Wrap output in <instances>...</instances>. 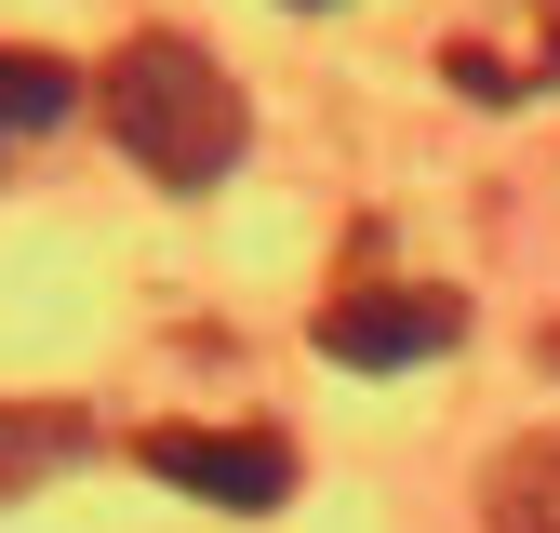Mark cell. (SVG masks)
<instances>
[{
    "instance_id": "cell-1",
    "label": "cell",
    "mask_w": 560,
    "mask_h": 533,
    "mask_svg": "<svg viewBox=\"0 0 560 533\" xmlns=\"http://www.w3.org/2000/svg\"><path fill=\"white\" fill-rule=\"evenodd\" d=\"M94 120H107V147L148 174V187H228L241 161V81L214 54H200L187 27H133L107 67H94Z\"/></svg>"
},
{
    "instance_id": "cell-2",
    "label": "cell",
    "mask_w": 560,
    "mask_h": 533,
    "mask_svg": "<svg viewBox=\"0 0 560 533\" xmlns=\"http://www.w3.org/2000/svg\"><path fill=\"white\" fill-rule=\"evenodd\" d=\"M454 333H467V294H441V281H361V294L320 307V360L400 374V360H441Z\"/></svg>"
},
{
    "instance_id": "cell-3",
    "label": "cell",
    "mask_w": 560,
    "mask_h": 533,
    "mask_svg": "<svg viewBox=\"0 0 560 533\" xmlns=\"http://www.w3.org/2000/svg\"><path fill=\"white\" fill-rule=\"evenodd\" d=\"M133 466L174 481V494H200V507H280L294 494V440L280 427H148Z\"/></svg>"
},
{
    "instance_id": "cell-4",
    "label": "cell",
    "mask_w": 560,
    "mask_h": 533,
    "mask_svg": "<svg viewBox=\"0 0 560 533\" xmlns=\"http://www.w3.org/2000/svg\"><path fill=\"white\" fill-rule=\"evenodd\" d=\"M441 81H454V94H480V107L547 94V81H560V0H508V40L454 27V40H441Z\"/></svg>"
},
{
    "instance_id": "cell-5",
    "label": "cell",
    "mask_w": 560,
    "mask_h": 533,
    "mask_svg": "<svg viewBox=\"0 0 560 533\" xmlns=\"http://www.w3.org/2000/svg\"><path fill=\"white\" fill-rule=\"evenodd\" d=\"M67 107H81V67H54V54H27V40H0V161L40 147Z\"/></svg>"
},
{
    "instance_id": "cell-6",
    "label": "cell",
    "mask_w": 560,
    "mask_h": 533,
    "mask_svg": "<svg viewBox=\"0 0 560 533\" xmlns=\"http://www.w3.org/2000/svg\"><path fill=\"white\" fill-rule=\"evenodd\" d=\"M480 533H560V427L494 453V481H480Z\"/></svg>"
},
{
    "instance_id": "cell-7",
    "label": "cell",
    "mask_w": 560,
    "mask_h": 533,
    "mask_svg": "<svg viewBox=\"0 0 560 533\" xmlns=\"http://www.w3.org/2000/svg\"><path fill=\"white\" fill-rule=\"evenodd\" d=\"M81 440H94V427L67 414V400H0V507H14L27 481H54V466L81 453Z\"/></svg>"
},
{
    "instance_id": "cell-8",
    "label": "cell",
    "mask_w": 560,
    "mask_h": 533,
    "mask_svg": "<svg viewBox=\"0 0 560 533\" xmlns=\"http://www.w3.org/2000/svg\"><path fill=\"white\" fill-rule=\"evenodd\" d=\"M547 360H560V333H547Z\"/></svg>"
}]
</instances>
